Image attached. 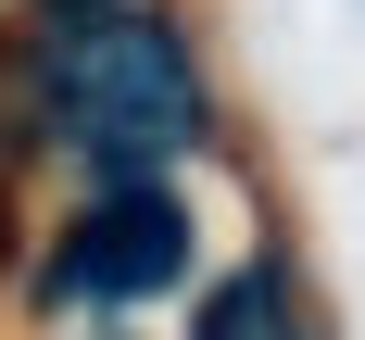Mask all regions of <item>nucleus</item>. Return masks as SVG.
Masks as SVG:
<instances>
[{"label":"nucleus","instance_id":"nucleus-1","mask_svg":"<svg viewBox=\"0 0 365 340\" xmlns=\"http://www.w3.org/2000/svg\"><path fill=\"white\" fill-rule=\"evenodd\" d=\"M51 101H63L76 151H101V164H126V177L151 189V164L189 151V126H202V76H189V51L164 26L101 13V26H76L63 51H51Z\"/></svg>","mask_w":365,"mask_h":340},{"label":"nucleus","instance_id":"nucleus-3","mask_svg":"<svg viewBox=\"0 0 365 340\" xmlns=\"http://www.w3.org/2000/svg\"><path fill=\"white\" fill-rule=\"evenodd\" d=\"M202 340H290V290H277V277H227L215 302H202Z\"/></svg>","mask_w":365,"mask_h":340},{"label":"nucleus","instance_id":"nucleus-2","mask_svg":"<svg viewBox=\"0 0 365 340\" xmlns=\"http://www.w3.org/2000/svg\"><path fill=\"white\" fill-rule=\"evenodd\" d=\"M76 302H151L189 277V215L164 202V189H113V202H88L63 239V264H51Z\"/></svg>","mask_w":365,"mask_h":340}]
</instances>
